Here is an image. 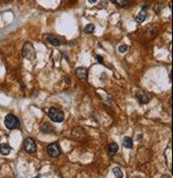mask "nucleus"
<instances>
[{"label":"nucleus","instance_id":"10","mask_svg":"<svg viewBox=\"0 0 173 178\" xmlns=\"http://www.w3.org/2000/svg\"><path fill=\"white\" fill-rule=\"evenodd\" d=\"M45 38H47L48 42L52 44L53 46H60L61 44H62V43H61V41L58 40L57 38H55L54 35H52V34H46Z\"/></svg>","mask_w":173,"mask_h":178},{"label":"nucleus","instance_id":"6","mask_svg":"<svg viewBox=\"0 0 173 178\" xmlns=\"http://www.w3.org/2000/svg\"><path fill=\"white\" fill-rule=\"evenodd\" d=\"M136 98L138 99V101H139L141 105H146L150 101V97H149V95L147 94V92L142 91V90H138V91L136 92Z\"/></svg>","mask_w":173,"mask_h":178},{"label":"nucleus","instance_id":"18","mask_svg":"<svg viewBox=\"0 0 173 178\" xmlns=\"http://www.w3.org/2000/svg\"><path fill=\"white\" fill-rule=\"evenodd\" d=\"M97 59H98V62H100L101 64H103V58H102L101 56H98V57H97Z\"/></svg>","mask_w":173,"mask_h":178},{"label":"nucleus","instance_id":"1","mask_svg":"<svg viewBox=\"0 0 173 178\" xmlns=\"http://www.w3.org/2000/svg\"><path fill=\"white\" fill-rule=\"evenodd\" d=\"M23 57L29 61H33L36 58V51L34 49V46L31 43H25L23 47Z\"/></svg>","mask_w":173,"mask_h":178},{"label":"nucleus","instance_id":"5","mask_svg":"<svg viewBox=\"0 0 173 178\" xmlns=\"http://www.w3.org/2000/svg\"><path fill=\"white\" fill-rule=\"evenodd\" d=\"M23 148L27 153L34 154L36 152V143L32 138H27L23 141Z\"/></svg>","mask_w":173,"mask_h":178},{"label":"nucleus","instance_id":"7","mask_svg":"<svg viewBox=\"0 0 173 178\" xmlns=\"http://www.w3.org/2000/svg\"><path fill=\"white\" fill-rule=\"evenodd\" d=\"M75 75H77L78 79L81 81H86L88 78V70L85 67H78L75 69Z\"/></svg>","mask_w":173,"mask_h":178},{"label":"nucleus","instance_id":"11","mask_svg":"<svg viewBox=\"0 0 173 178\" xmlns=\"http://www.w3.org/2000/svg\"><path fill=\"white\" fill-rule=\"evenodd\" d=\"M12 148L11 146L9 144H6V143H2V144H0V154L3 156H8L10 153H11Z\"/></svg>","mask_w":173,"mask_h":178},{"label":"nucleus","instance_id":"9","mask_svg":"<svg viewBox=\"0 0 173 178\" xmlns=\"http://www.w3.org/2000/svg\"><path fill=\"white\" fill-rule=\"evenodd\" d=\"M41 131L46 135H49V133H54V127H53L51 124L49 123H44L41 125Z\"/></svg>","mask_w":173,"mask_h":178},{"label":"nucleus","instance_id":"3","mask_svg":"<svg viewBox=\"0 0 173 178\" xmlns=\"http://www.w3.org/2000/svg\"><path fill=\"white\" fill-rule=\"evenodd\" d=\"M48 115H49L51 121L54 122V123H62L65 118L64 112L57 108H51L48 112Z\"/></svg>","mask_w":173,"mask_h":178},{"label":"nucleus","instance_id":"8","mask_svg":"<svg viewBox=\"0 0 173 178\" xmlns=\"http://www.w3.org/2000/svg\"><path fill=\"white\" fill-rule=\"evenodd\" d=\"M118 149H119V146L117 143H111V144L107 146V148H106L107 155L111 156V157H113V156H115L117 154Z\"/></svg>","mask_w":173,"mask_h":178},{"label":"nucleus","instance_id":"17","mask_svg":"<svg viewBox=\"0 0 173 178\" xmlns=\"http://www.w3.org/2000/svg\"><path fill=\"white\" fill-rule=\"evenodd\" d=\"M118 50L120 51V52H122V53L125 52V51L128 50V46H126V45H121L120 47L118 48Z\"/></svg>","mask_w":173,"mask_h":178},{"label":"nucleus","instance_id":"12","mask_svg":"<svg viewBox=\"0 0 173 178\" xmlns=\"http://www.w3.org/2000/svg\"><path fill=\"white\" fill-rule=\"evenodd\" d=\"M146 18H147V11H146V9H143L136 15L135 20L140 24V23H143V21L146 20Z\"/></svg>","mask_w":173,"mask_h":178},{"label":"nucleus","instance_id":"13","mask_svg":"<svg viewBox=\"0 0 173 178\" xmlns=\"http://www.w3.org/2000/svg\"><path fill=\"white\" fill-rule=\"evenodd\" d=\"M123 146L125 148H132L133 147V140L130 136H125L123 139Z\"/></svg>","mask_w":173,"mask_h":178},{"label":"nucleus","instance_id":"14","mask_svg":"<svg viewBox=\"0 0 173 178\" xmlns=\"http://www.w3.org/2000/svg\"><path fill=\"white\" fill-rule=\"evenodd\" d=\"M113 2L115 4H117V6H119V7H125V6H128L129 4V2H130V0H113Z\"/></svg>","mask_w":173,"mask_h":178},{"label":"nucleus","instance_id":"19","mask_svg":"<svg viewBox=\"0 0 173 178\" xmlns=\"http://www.w3.org/2000/svg\"><path fill=\"white\" fill-rule=\"evenodd\" d=\"M89 2H91V3H96L97 1H98V0H88Z\"/></svg>","mask_w":173,"mask_h":178},{"label":"nucleus","instance_id":"16","mask_svg":"<svg viewBox=\"0 0 173 178\" xmlns=\"http://www.w3.org/2000/svg\"><path fill=\"white\" fill-rule=\"evenodd\" d=\"M84 31H85L86 33H88V34H89V33H92V32L95 31V26L92 25V24H89V25H87V26L84 28Z\"/></svg>","mask_w":173,"mask_h":178},{"label":"nucleus","instance_id":"15","mask_svg":"<svg viewBox=\"0 0 173 178\" xmlns=\"http://www.w3.org/2000/svg\"><path fill=\"white\" fill-rule=\"evenodd\" d=\"M113 172H114V174H115L116 177H118V178H122L123 177V173L121 172V170L119 169V167H114Z\"/></svg>","mask_w":173,"mask_h":178},{"label":"nucleus","instance_id":"2","mask_svg":"<svg viewBox=\"0 0 173 178\" xmlns=\"http://www.w3.org/2000/svg\"><path fill=\"white\" fill-rule=\"evenodd\" d=\"M4 125L6 127L10 129V130H14V129L19 128L20 126V121L18 119L17 116H15L14 114H8L4 118Z\"/></svg>","mask_w":173,"mask_h":178},{"label":"nucleus","instance_id":"4","mask_svg":"<svg viewBox=\"0 0 173 178\" xmlns=\"http://www.w3.org/2000/svg\"><path fill=\"white\" fill-rule=\"evenodd\" d=\"M47 153L49 154V156L53 158H57L58 156L61 155V146L58 144L57 142H54V143H51V144L48 145L47 147Z\"/></svg>","mask_w":173,"mask_h":178}]
</instances>
